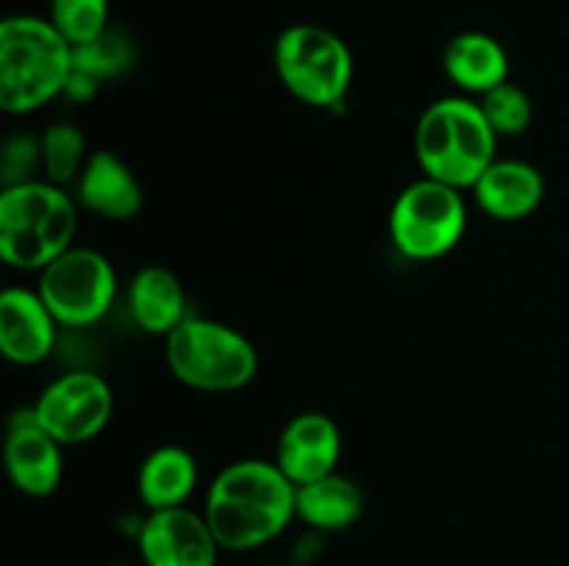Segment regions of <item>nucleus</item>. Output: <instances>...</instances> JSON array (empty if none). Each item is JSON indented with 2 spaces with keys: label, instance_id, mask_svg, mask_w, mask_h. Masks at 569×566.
Here are the masks:
<instances>
[{
  "label": "nucleus",
  "instance_id": "obj_13",
  "mask_svg": "<svg viewBox=\"0 0 569 566\" xmlns=\"http://www.w3.org/2000/svg\"><path fill=\"white\" fill-rule=\"evenodd\" d=\"M59 322L37 289L9 286L0 294V353L17 366L42 364L56 347Z\"/></svg>",
  "mask_w": 569,
  "mask_h": 566
},
{
  "label": "nucleus",
  "instance_id": "obj_8",
  "mask_svg": "<svg viewBox=\"0 0 569 566\" xmlns=\"http://www.w3.org/2000/svg\"><path fill=\"white\" fill-rule=\"evenodd\" d=\"M37 292L59 325L89 327L114 305L117 272L98 250L70 247L39 272Z\"/></svg>",
  "mask_w": 569,
  "mask_h": 566
},
{
  "label": "nucleus",
  "instance_id": "obj_25",
  "mask_svg": "<svg viewBox=\"0 0 569 566\" xmlns=\"http://www.w3.org/2000/svg\"><path fill=\"white\" fill-rule=\"evenodd\" d=\"M270 566H287V564H270Z\"/></svg>",
  "mask_w": 569,
  "mask_h": 566
},
{
  "label": "nucleus",
  "instance_id": "obj_7",
  "mask_svg": "<svg viewBox=\"0 0 569 566\" xmlns=\"http://www.w3.org/2000/svg\"><path fill=\"white\" fill-rule=\"evenodd\" d=\"M465 192L426 175L409 183L389 211V239L411 261L442 259L465 239Z\"/></svg>",
  "mask_w": 569,
  "mask_h": 566
},
{
  "label": "nucleus",
  "instance_id": "obj_3",
  "mask_svg": "<svg viewBox=\"0 0 569 566\" xmlns=\"http://www.w3.org/2000/svg\"><path fill=\"white\" fill-rule=\"evenodd\" d=\"M415 155L422 175L465 192L498 161V133L478 100L453 94L422 111L415 128Z\"/></svg>",
  "mask_w": 569,
  "mask_h": 566
},
{
  "label": "nucleus",
  "instance_id": "obj_9",
  "mask_svg": "<svg viewBox=\"0 0 569 566\" xmlns=\"http://www.w3.org/2000/svg\"><path fill=\"white\" fill-rule=\"evenodd\" d=\"M111 411L114 394L94 372H67L56 377L31 405L37 425L44 427L61 447H78L100 436L109 425Z\"/></svg>",
  "mask_w": 569,
  "mask_h": 566
},
{
  "label": "nucleus",
  "instance_id": "obj_17",
  "mask_svg": "<svg viewBox=\"0 0 569 566\" xmlns=\"http://www.w3.org/2000/svg\"><path fill=\"white\" fill-rule=\"evenodd\" d=\"M128 311L139 331L170 336L187 320V292L167 266H142L128 286Z\"/></svg>",
  "mask_w": 569,
  "mask_h": 566
},
{
  "label": "nucleus",
  "instance_id": "obj_11",
  "mask_svg": "<svg viewBox=\"0 0 569 566\" xmlns=\"http://www.w3.org/2000/svg\"><path fill=\"white\" fill-rule=\"evenodd\" d=\"M342 458V433L322 411L292 416L278 436L276 464L295 486H306L337 472Z\"/></svg>",
  "mask_w": 569,
  "mask_h": 566
},
{
  "label": "nucleus",
  "instance_id": "obj_4",
  "mask_svg": "<svg viewBox=\"0 0 569 566\" xmlns=\"http://www.w3.org/2000/svg\"><path fill=\"white\" fill-rule=\"evenodd\" d=\"M78 200L44 181L3 186L0 192V259L20 272H42L72 247Z\"/></svg>",
  "mask_w": 569,
  "mask_h": 566
},
{
  "label": "nucleus",
  "instance_id": "obj_16",
  "mask_svg": "<svg viewBox=\"0 0 569 566\" xmlns=\"http://www.w3.org/2000/svg\"><path fill=\"white\" fill-rule=\"evenodd\" d=\"M442 70L465 98H483L509 81V53L495 37L483 31L456 33L442 53Z\"/></svg>",
  "mask_w": 569,
  "mask_h": 566
},
{
  "label": "nucleus",
  "instance_id": "obj_6",
  "mask_svg": "<svg viewBox=\"0 0 569 566\" xmlns=\"http://www.w3.org/2000/svg\"><path fill=\"white\" fill-rule=\"evenodd\" d=\"M272 61L283 89L315 109L339 105L353 83V55L345 39L311 22L283 28Z\"/></svg>",
  "mask_w": 569,
  "mask_h": 566
},
{
  "label": "nucleus",
  "instance_id": "obj_5",
  "mask_svg": "<svg viewBox=\"0 0 569 566\" xmlns=\"http://www.w3.org/2000/svg\"><path fill=\"white\" fill-rule=\"evenodd\" d=\"M164 358L178 383L206 394L237 392L259 372L253 342L237 327L206 316H187L164 338Z\"/></svg>",
  "mask_w": 569,
  "mask_h": 566
},
{
  "label": "nucleus",
  "instance_id": "obj_24",
  "mask_svg": "<svg viewBox=\"0 0 569 566\" xmlns=\"http://www.w3.org/2000/svg\"><path fill=\"white\" fill-rule=\"evenodd\" d=\"M39 170H42V148H39V139L28 137V133H14V137L6 139L3 155H0L3 186L39 181Z\"/></svg>",
  "mask_w": 569,
  "mask_h": 566
},
{
  "label": "nucleus",
  "instance_id": "obj_21",
  "mask_svg": "<svg viewBox=\"0 0 569 566\" xmlns=\"http://www.w3.org/2000/svg\"><path fill=\"white\" fill-rule=\"evenodd\" d=\"M109 0H50L48 20L72 48H81L109 31Z\"/></svg>",
  "mask_w": 569,
  "mask_h": 566
},
{
  "label": "nucleus",
  "instance_id": "obj_22",
  "mask_svg": "<svg viewBox=\"0 0 569 566\" xmlns=\"http://www.w3.org/2000/svg\"><path fill=\"white\" fill-rule=\"evenodd\" d=\"M133 42L117 28L100 33L92 42L76 48V70L89 75L92 81H106V78H117L133 64Z\"/></svg>",
  "mask_w": 569,
  "mask_h": 566
},
{
  "label": "nucleus",
  "instance_id": "obj_18",
  "mask_svg": "<svg viewBox=\"0 0 569 566\" xmlns=\"http://www.w3.org/2000/svg\"><path fill=\"white\" fill-rule=\"evenodd\" d=\"M198 461L178 444H164L148 453L137 475V494L148 511L181 508L198 488Z\"/></svg>",
  "mask_w": 569,
  "mask_h": 566
},
{
  "label": "nucleus",
  "instance_id": "obj_14",
  "mask_svg": "<svg viewBox=\"0 0 569 566\" xmlns=\"http://www.w3.org/2000/svg\"><path fill=\"white\" fill-rule=\"evenodd\" d=\"M76 200L103 220L126 222L142 211L144 198L142 186L120 155L94 150L76 181Z\"/></svg>",
  "mask_w": 569,
  "mask_h": 566
},
{
  "label": "nucleus",
  "instance_id": "obj_23",
  "mask_svg": "<svg viewBox=\"0 0 569 566\" xmlns=\"http://www.w3.org/2000/svg\"><path fill=\"white\" fill-rule=\"evenodd\" d=\"M483 117L489 120L492 131L500 137H522L533 122V103L528 92L517 83L506 81L495 87L492 92L478 100Z\"/></svg>",
  "mask_w": 569,
  "mask_h": 566
},
{
  "label": "nucleus",
  "instance_id": "obj_12",
  "mask_svg": "<svg viewBox=\"0 0 569 566\" xmlns=\"http://www.w3.org/2000/svg\"><path fill=\"white\" fill-rule=\"evenodd\" d=\"M61 444L37 425L31 411L14 416L6 436V475L11 486L26 497H50L64 477Z\"/></svg>",
  "mask_w": 569,
  "mask_h": 566
},
{
  "label": "nucleus",
  "instance_id": "obj_15",
  "mask_svg": "<svg viewBox=\"0 0 569 566\" xmlns=\"http://www.w3.org/2000/svg\"><path fill=\"white\" fill-rule=\"evenodd\" d=\"M470 192L487 216L498 222H520L542 205L545 178L528 161L498 159Z\"/></svg>",
  "mask_w": 569,
  "mask_h": 566
},
{
  "label": "nucleus",
  "instance_id": "obj_20",
  "mask_svg": "<svg viewBox=\"0 0 569 566\" xmlns=\"http://www.w3.org/2000/svg\"><path fill=\"white\" fill-rule=\"evenodd\" d=\"M39 148H42L44 181L56 183V186L78 181L89 153L87 137L76 122H53L44 128V133L39 137Z\"/></svg>",
  "mask_w": 569,
  "mask_h": 566
},
{
  "label": "nucleus",
  "instance_id": "obj_10",
  "mask_svg": "<svg viewBox=\"0 0 569 566\" xmlns=\"http://www.w3.org/2000/svg\"><path fill=\"white\" fill-rule=\"evenodd\" d=\"M137 544L144 566H217L222 553L203 511L198 514L187 505L148 511Z\"/></svg>",
  "mask_w": 569,
  "mask_h": 566
},
{
  "label": "nucleus",
  "instance_id": "obj_19",
  "mask_svg": "<svg viewBox=\"0 0 569 566\" xmlns=\"http://www.w3.org/2000/svg\"><path fill=\"white\" fill-rule=\"evenodd\" d=\"M361 511H365L361 488L339 472L298 486L295 497V514L315 533L348 530L350 525H356Z\"/></svg>",
  "mask_w": 569,
  "mask_h": 566
},
{
  "label": "nucleus",
  "instance_id": "obj_2",
  "mask_svg": "<svg viewBox=\"0 0 569 566\" xmlns=\"http://www.w3.org/2000/svg\"><path fill=\"white\" fill-rule=\"evenodd\" d=\"M76 72V48L33 14L0 22V109L6 114H33L67 92Z\"/></svg>",
  "mask_w": 569,
  "mask_h": 566
},
{
  "label": "nucleus",
  "instance_id": "obj_1",
  "mask_svg": "<svg viewBox=\"0 0 569 566\" xmlns=\"http://www.w3.org/2000/svg\"><path fill=\"white\" fill-rule=\"evenodd\" d=\"M295 497L298 486L276 461H233L209 483L203 516L226 553H250L276 542L298 519Z\"/></svg>",
  "mask_w": 569,
  "mask_h": 566
}]
</instances>
